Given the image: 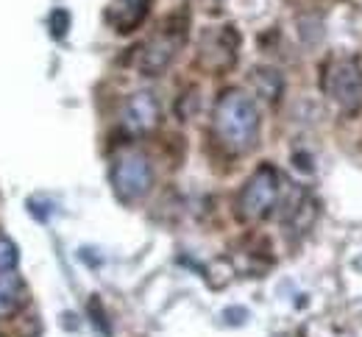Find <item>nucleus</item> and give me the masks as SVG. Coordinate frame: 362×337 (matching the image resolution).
<instances>
[{
    "instance_id": "6",
    "label": "nucleus",
    "mask_w": 362,
    "mask_h": 337,
    "mask_svg": "<svg viewBox=\"0 0 362 337\" xmlns=\"http://www.w3.org/2000/svg\"><path fill=\"white\" fill-rule=\"evenodd\" d=\"M123 126L132 134H148L159 126V100L153 97V93H134L126 100Z\"/></svg>"
},
{
    "instance_id": "11",
    "label": "nucleus",
    "mask_w": 362,
    "mask_h": 337,
    "mask_svg": "<svg viewBox=\"0 0 362 337\" xmlns=\"http://www.w3.org/2000/svg\"><path fill=\"white\" fill-rule=\"evenodd\" d=\"M354 268H357V271L362 273V256H357V259H354Z\"/></svg>"
},
{
    "instance_id": "5",
    "label": "nucleus",
    "mask_w": 362,
    "mask_h": 337,
    "mask_svg": "<svg viewBox=\"0 0 362 337\" xmlns=\"http://www.w3.org/2000/svg\"><path fill=\"white\" fill-rule=\"evenodd\" d=\"M181 40H184V34H176V37H173V31L156 34V37L145 45L142 56H139V70H142L145 76H159V73H165L168 64H170V61L176 59V53H179Z\"/></svg>"
},
{
    "instance_id": "1",
    "label": "nucleus",
    "mask_w": 362,
    "mask_h": 337,
    "mask_svg": "<svg viewBox=\"0 0 362 337\" xmlns=\"http://www.w3.org/2000/svg\"><path fill=\"white\" fill-rule=\"evenodd\" d=\"M212 129L221 145H226L234 153H245L259 137V109L245 93L226 90L215 103Z\"/></svg>"
},
{
    "instance_id": "8",
    "label": "nucleus",
    "mask_w": 362,
    "mask_h": 337,
    "mask_svg": "<svg viewBox=\"0 0 362 337\" xmlns=\"http://www.w3.org/2000/svg\"><path fill=\"white\" fill-rule=\"evenodd\" d=\"M25 304V285L14 271H0V318H11Z\"/></svg>"
},
{
    "instance_id": "4",
    "label": "nucleus",
    "mask_w": 362,
    "mask_h": 337,
    "mask_svg": "<svg viewBox=\"0 0 362 337\" xmlns=\"http://www.w3.org/2000/svg\"><path fill=\"white\" fill-rule=\"evenodd\" d=\"M279 173L271 165H262L243 187L237 198V212L243 220H262L271 215V209L279 201Z\"/></svg>"
},
{
    "instance_id": "10",
    "label": "nucleus",
    "mask_w": 362,
    "mask_h": 337,
    "mask_svg": "<svg viewBox=\"0 0 362 337\" xmlns=\"http://www.w3.org/2000/svg\"><path fill=\"white\" fill-rule=\"evenodd\" d=\"M50 20H56V28H50L56 37H64V31H67V23H70V17H67V11H56Z\"/></svg>"
},
{
    "instance_id": "2",
    "label": "nucleus",
    "mask_w": 362,
    "mask_h": 337,
    "mask_svg": "<svg viewBox=\"0 0 362 337\" xmlns=\"http://www.w3.org/2000/svg\"><path fill=\"white\" fill-rule=\"evenodd\" d=\"M323 93L346 112H357L362 106V67L357 59H332L323 70Z\"/></svg>"
},
{
    "instance_id": "7",
    "label": "nucleus",
    "mask_w": 362,
    "mask_h": 337,
    "mask_svg": "<svg viewBox=\"0 0 362 337\" xmlns=\"http://www.w3.org/2000/svg\"><path fill=\"white\" fill-rule=\"evenodd\" d=\"M148 8L151 0H112L106 8V23L120 34H132L148 17Z\"/></svg>"
},
{
    "instance_id": "3",
    "label": "nucleus",
    "mask_w": 362,
    "mask_h": 337,
    "mask_svg": "<svg viewBox=\"0 0 362 337\" xmlns=\"http://www.w3.org/2000/svg\"><path fill=\"white\" fill-rule=\"evenodd\" d=\"M153 184V167L145 153L139 150H123L112 165V187L120 201L132 203L139 201Z\"/></svg>"
},
{
    "instance_id": "9",
    "label": "nucleus",
    "mask_w": 362,
    "mask_h": 337,
    "mask_svg": "<svg viewBox=\"0 0 362 337\" xmlns=\"http://www.w3.org/2000/svg\"><path fill=\"white\" fill-rule=\"evenodd\" d=\"M17 245L8 237H0V271H14L17 268Z\"/></svg>"
}]
</instances>
